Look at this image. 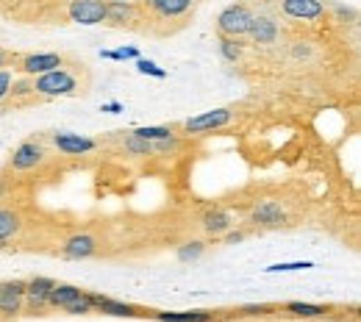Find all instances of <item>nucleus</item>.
I'll list each match as a JSON object with an SVG mask.
<instances>
[{
	"label": "nucleus",
	"mask_w": 361,
	"mask_h": 322,
	"mask_svg": "<svg viewBox=\"0 0 361 322\" xmlns=\"http://www.w3.org/2000/svg\"><path fill=\"white\" fill-rule=\"evenodd\" d=\"M31 89L39 100H50V97H78L89 92V73L83 64L72 62L62 64L50 73H42L36 78H31Z\"/></svg>",
	"instance_id": "1"
},
{
	"label": "nucleus",
	"mask_w": 361,
	"mask_h": 322,
	"mask_svg": "<svg viewBox=\"0 0 361 322\" xmlns=\"http://www.w3.org/2000/svg\"><path fill=\"white\" fill-rule=\"evenodd\" d=\"M256 11L247 3H231L217 14V36H231V39H245L250 34Z\"/></svg>",
	"instance_id": "2"
},
{
	"label": "nucleus",
	"mask_w": 361,
	"mask_h": 322,
	"mask_svg": "<svg viewBox=\"0 0 361 322\" xmlns=\"http://www.w3.org/2000/svg\"><path fill=\"white\" fill-rule=\"evenodd\" d=\"M67 59L62 53H25V56H11L8 53V67L14 70V76H25V78H36L42 73H50L56 67H62Z\"/></svg>",
	"instance_id": "3"
},
{
	"label": "nucleus",
	"mask_w": 361,
	"mask_h": 322,
	"mask_svg": "<svg viewBox=\"0 0 361 322\" xmlns=\"http://www.w3.org/2000/svg\"><path fill=\"white\" fill-rule=\"evenodd\" d=\"M25 317V281H0V322H17Z\"/></svg>",
	"instance_id": "4"
},
{
	"label": "nucleus",
	"mask_w": 361,
	"mask_h": 322,
	"mask_svg": "<svg viewBox=\"0 0 361 322\" xmlns=\"http://www.w3.org/2000/svg\"><path fill=\"white\" fill-rule=\"evenodd\" d=\"M231 120H233V108H212V111H203V114H195V117L184 120L178 128L186 136H200V134H212V131L231 125Z\"/></svg>",
	"instance_id": "5"
},
{
	"label": "nucleus",
	"mask_w": 361,
	"mask_h": 322,
	"mask_svg": "<svg viewBox=\"0 0 361 322\" xmlns=\"http://www.w3.org/2000/svg\"><path fill=\"white\" fill-rule=\"evenodd\" d=\"M53 286H56V281L48 278V275L25 278V314L28 317L48 312V298H50V289Z\"/></svg>",
	"instance_id": "6"
},
{
	"label": "nucleus",
	"mask_w": 361,
	"mask_h": 322,
	"mask_svg": "<svg viewBox=\"0 0 361 322\" xmlns=\"http://www.w3.org/2000/svg\"><path fill=\"white\" fill-rule=\"evenodd\" d=\"M92 300H95V314H103V317H120V320H137L150 317V309L147 306H137V303H123V300H114L109 295H95L92 292Z\"/></svg>",
	"instance_id": "7"
},
{
	"label": "nucleus",
	"mask_w": 361,
	"mask_h": 322,
	"mask_svg": "<svg viewBox=\"0 0 361 322\" xmlns=\"http://www.w3.org/2000/svg\"><path fill=\"white\" fill-rule=\"evenodd\" d=\"M45 159H48L45 145H42L39 139H25V142L17 145V150L11 153L8 167H11L14 172H31V169H36L39 164H45Z\"/></svg>",
	"instance_id": "8"
},
{
	"label": "nucleus",
	"mask_w": 361,
	"mask_h": 322,
	"mask_svg": "<svg viewBox=\"0 0 361 322\" xmlns=\"http://www.w3.org/2000/svg\"><path fill=\"white\" fill-rule=\"evenodd\" d=\"M100 250V239L89 231H81V234H72L62 241L59 247V255L62 258H72V261H81V258H92L95 253Z\"/></svg>",
	"instance_id": "9"
},
{
	"label": "nucleus",
	"mask_w": 361,
	"mask_h": 322,
	"mask_svg": "<svg viewBox=\"0 0 361 322\" xmlns=\"http://www.w3.org/2000/svg\"><path fill=\"white\" fill-rule=\"evenodd\" d=\"M50 145L62 153V156H89L92 150H97V139L92 136H81V134H50Z\"/></svg>",
	"instance_id": "10"
},
{
	"label": "nucleus",
	"mask_w": 361,
	"mask_h": 322,
	"mask_svg": "<svg viewBox=\"0 0 361 322\" xmlns=\"http://www.w3.org/2000/svg\"><path fill=\"white\" fill-rule=\"evenodd\" d=\"M153 322H225V314L212 312V309H189V312H158V309H150V317Z\"/></svg>",
	"instance_id": "11"
},
{
	"label": "nucleus",
	"mask_w": 361,
	"mask_h": 322,
	"mask_svg": "<svg viewBox=\"0 0 361 322\" xmlns=\"http://www.w3.org/2000/svg\"><path fill=\"white\" fill-rule=\"evenodd\" d=\"M70 17L78 25H100L106 22V0H72Z\"/></svg>",
	"instance_id": "12"
},
{
	"label": "nucleus",
	"mask_w": 361,
	"mask_h": 322,
	"mask_svg": "<svg viewBox=\"0 0 361 322\" xmlns=\"http://www.w3.org/2000/svg\"><path fill=\"white\" fill-rule=\"evenodd\" d=\"M334 312V306L328 303H303V300H289L284 306H278V314H284L289 320H322Z\"/></svg>",
	"instance_id": "13"
},
{
	"label": "nucleus",
	"mask_w": 361,
	"mask_h": 322,
	"mask_svg": "<svg viewBox=\"0 0 361 322\" xmlns=\"http://www.w3.org/2000/svg\"><path fill=\"white\" fill-rule=\"evenodd\" d=\"M281 11L289 20H303V22H314L325 17L322 0H281Z\"/></svg>",
	"instance_id": "14"
},
{
	"label": "nucleus",
	"mask_w": 361,
	"mask_h": 322,
	"mask_svg": "<svg viewBox=\"0 0 361 322\" xmlns=\"http://www.w3.org/2000/svg\"><path fill=\"white\" fill-rule=\"evenodd\" d=\"M139 20V8L128 0H106V22L114 28H131Z\"/></svg>",
	"instance_id": "15"
},
{
	"label": "nucleus",
	"mask_w": 361,
	"mask_h": 322,
	"mask_svg": "<svg viewBox=\"0 0 361 322\" xmlns=\"http://www.w3.org/2000/svg\"><path fill=\"white\" fill-rule=\"evenodd\" d=\"M200 225H203V231H206L209 237H222V234H228V231L236 225V220H233L231 211L214 206V209H209V211L200 217Z\"/></svg>",
	"instance_id": "16"
},
{
	"label": "nucleus",
	"mask_w": 361,
	"mask_h": 322,
	"mask_svg": "<svg viewBox=\"0 0 361 322\" xmlns=\"http://www.w3.org/2000/svg\"><path fill=\"white\" fill-rule=\"evenodd\" d=\"M256 45H273L278 39V22L267 14H256L253 17V25H250V34H247Z\"/></svg>",
	"instance_id": "17"
},
{
	"label": "nucleus",
	"mask_w": 361,
	"mask_h": 322,
	"mask_svg": "<svg viewBox=\"0 0 361 322\" xmlns=\"http://www.w3.org/2000/svg\"><path fill=\"white\" fill-rule=\"evenodd\" d=\"M144 8H150L156 17H164V20H175V17H184L195 0H142Z\"/></svg>",
	"instance_id": "18"
},
{
	"label": "nucleus",
	"mask_w": 361,
	"mask_h": 322,
	"mask_svg": "<svg viewBox=\"0 0 361 322\" xmlns=\"http://www.w3.org/2000/svg\"><path fill=\"white\" fill-rule=\"evenodd\" d=\"M284 220H287V214L275 200H264L261 206L253 209V223L261 228H278V225H284Z\"/></svg>",
	"instance_id": "19"
},
{
	"label": "nucleus",
	"mask_w": 361,
	"mask_h": 322,
	"mask_svg": "<svg viewBox=\"0 0 361 322\" xmlns=\"http://www.w3.org/2000/svg\"><path fill=\"white\" fill-rule=\"evenodd\" d=\"M22 231V214L14 206H0V241H11Z\"/></svg>",
	"instance_id": "20"
},
{
	"label": "nucleus",
	"mask_w": 361,
	"mask_h": 322,
	"mask_svg": "<svg viewBox=\"0 0 361 322\" xmlns=\"http://www.w3.org/2000/svg\"><path fill=\"white\" fill-rule=\"evenodd\" d=\"M81 286H75V284H59L56 281V286L50 289V298H48V309H53V312H64L67 306H70L75 298H81Z\"/></svg>",
	"instance_id": "21"
},
{
	"label": "nucleus",
	"mask_w": 361,
	"mask_h": 322,
	"mask_svg": "<svg viewBox=\"0 0 361 322\" xmlns=\"http://www.w3.org/2000/svg\"><path fill=\"white\" fill-rule=\"evenodd\" d=\"M120 134V142H123V150L128 156H153V142L139 139L134 131H117Z\"/></svg>",
	"instance_id": "22"
},
{
	"label": "nucleus",
	"mask_w": 361,
	"mask_h": 322,
	"mask_svg": "<svg viewBox=\"0 0 361 322\" xmlns=\"http://www.w3.org/2000/svg\"><path fill=\"white\" fill-rule=\"evenodd\" d=\"M217 48H219V56H222L228 64H236V62L242 59V53H245V45H242L239 39H231V36H219Z\"/></svg>",
	"instance_id": "23"
},
{
	"label": "nucleus",
	"mask_w": 361,
	"mask_h": 322,
	"mask_svg": "<svg viewBox=\"0 0 361 322\" xmlns=\"http://www.w3.org/2000/svg\"><path fill=\"white\" fill-rule=\"evenodd\" d=\"M270 314H278V306H273V303H247V306H239V309H233V317L236 320H242V317H270Z\"/></svg>",
	"instance_id": "24"
},
{
	"label": "nucleus",
	"mask_w": 361,
	"mask_h": 322,
	"mask_svg": "<svg viewBox=\"0 0 361 322\" xmlns=\"http://www.w3.org/2000/svg\"><path fill=\"white\" fill-rule=\"evenodd\" d=\"M134 134H137L139 139H147V142H161V139L178 136V134H175V125H144V128H137Z\"/></svg>",
	"instance_id": "25"
},
{
	"label": "nucleus",
	"mask_w": 361,
	"mask_h": 322,
	"mask_svg": "<svg viewBox=\"0 0 361 322\" xmlns=\"http://www.w3.org/2000/svg\"><path fill=\"white\" fill-rule=\"evenodd\" d=\"M206 247H209V244L203 239H189L175 250V255H178V261H184V264H186V261H198V258L206 253Z\"/></svg>",
	"instance_id": "26"
},
{
	"label": "nucleus",
	"mask_w": 361,
	"mask_h": 322,
	"mask_svg": "<svg viewBox=\"0 0 361 322\" xmlns=\"http://www.w3.org/2000/svg\"><path fill=\"white\" fill-rule=\"evenodd\" d=\"M64 314L70 317H86V314H95V300H92V292H81V298H75L70 306L64 309Z\"/></svg>",
	"instance_id": "27"
},
{
	"label": "nucleus",
	"mask_w": 361,
	"mask_h": 322,
	"mask_svg": "<svg viewBox=\"0 0 361 322\" xmlns=\"http://www.w3.org/2000/svg\"><path fill=\"white\" fill-rule=\"evenodd\" d=\"M137 70L142 73V76H150V78H167V70H161L156 62H150V59H137Z\"/></svg>",
	"instance_id": "28"
},
{
	"label": "nucleus",
	"mask_w": 361,
	"mask_h": 322,
	"mask_svg": "<svg viewBox=\"0 0 361 322\" xmlns=\"http://www.w3.org/2000/svg\"><path fill=\"white\" fill-rule=\"evenodd\" d=\"M103 59H111V62H125V59H139V50L137 48H120V50H100Z\"/></svg>",
	"instance_id": "29"
},
{
	"label": "nucleus",
	"mask_w": 361,
	"mask_h": 322,
	"mask_svg": "<svg viewBox=\"0 0 361 322\" xmlns=\"http://www.w3.org/2000/svg\"><path fill=\"white\" fill-rule=\"evenodd\" d=\"M14 70L11 67H3L0 70V103H6L8 100V94H11V86H14Z\"/></svg>",
	"instance_id": "30"
},
{
	"label": "nucleus",
	"mask_w": 361,
	"mask_h": 322,
	"mask_svg": "<svg viewBox=\"0 0 361 322\" xmlns=\"http://www.w3.org/2000/svg\"><path fill=\"white\" fill-rule=\"evenodd\" d=\"M311 261H287V264H273L267 267V272H297V270H311Z\"/></svg>",
	"instance_id": "31"
},
{
	"label": "nucleus",
	"mask_w": 361,
	"mask_h": 322,
	"mask_svg": "<svg viewBox=\"0 0 361 322\" xmlns=\"http://www.w3.org/2000/svg\"><path fill=\"white\" fill-rule=\"evenodd\" d=\"M245 237H247L245 231H233V228H231L228 234H222V241H225V244H239V241L245 239Z\"/></svg>",
	"instance_id": "32"
},
{
	"label": "nucleus",
	"mask_w": 361,
	"mask_h": 322,
	"mask_svg": "<svg viewBox=\"0 0 361 322\" xmlns=\"http://www.w3.org/2000/svg\"><path fill=\"white\" fill-rule=\"evenodd\" d=\"M103 111H109V114H120V111H123V103H117V100H114V103H103Z\"/></svg>",
	"instance_id": "33"
},
{
	"label": "nucleus",
	"mask_w": 361,
	"mask_h": 322,
	"mask_svg": "<svg viewBox=\"0 0 361 322\" xmlns=\"http://www.w3.org/2000/svg\"><path fill=\"white\" fill-rule=\"evenodd\" d=\"M3 67H8V53H6V50H0V70H3Z\"/></svg>",
	"instance_id": "34"
}]
</instances>
